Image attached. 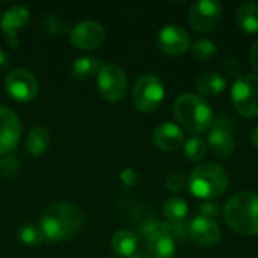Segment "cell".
I'll return each instance as SVG.
<instances>
[{"instance_id": "18", "label": "cell", "mask_w": 258, "mask_h": 258, "mask_svg": "<svg viewBox=\"0 0 258 258\" xmlns=\"http://www.w3.org/2000/svg\"><path fill=\"white\" fill-rule=\"evenodd\" d=\"M195 88L204 97H218L225 91L227 79L218 71H207L197 77Z\"/></svg>"}, {"instance_id": "25", "label": "cell", "mask_w": 258, "mask_h": 258, "mask_svg": "<svg viewBox=\"0 0 258 258\" xmlns=\"http://www.w3.org/2000/svg\"><path fill=\"white\" fill-rule=\"evenodd\" d=\"M192 56L198 62H209L216 57L218 54V47L213 41L210 39H198L192 44L190 47Z\"/></svg>"}, {"instance_id": "6", "label": "cell", "mask_w": 258, "mask_h": 258, "mask_svg": "<svg viewBox=\"0 0 258 258\" xmlns=\"http://www.w3.org/2000/svg\"><path fill=\"white\" fill-rule=\"evenodd\" d=\"M133 103L141 112H154L163 103L165 88L159 77L147 74L138 79L132 92Z\"/></svg>"}, {"instance_id": "17", "label": "cell", "mask_w": 258, "mask_h": 258, "mask_svg": "<svg viewBox=\"0 0 258 258\" xmlns=\"http://www.w3.org/2000/svg\"><path fill=\"white\" fill-rule=\"evenodd\" d=\"M147 258H174L175 240L163 233L159 227L151 236L147 237Z\"/></svg>"}, {"instance_id": "19", "label": "cell", "mask_w": 258, "mask_h": 258, "mask_svg": "<svg viewBox=\"0 0 258 258\" xmlns=\"http://www.w3.org/2000/svg\"><path fill=\"white\" fill-rule=\"evenodd\" d=\"M236 20L239 27L245 33H258V3L257 2H245L240 5L236 14Z\"/></svg>"}, {"instance_id": "3", "label": "cell", "mask_w": 258, "mask_h": 258, "mask_svg": "<svg viewBox=\"0 0 258 258\" xmlns=\"http://www.w3.org/2000/svg\"><path fill=\"white\" fill-rule=\"evenodd\" d=\"M227 225L237 234H258V195L254 192H240L228 200L224 209Z\"/></svg>"}, {"instance_id": "4", "label": "cell", "mask_w": 258, "mask_h": 258, "mask_svg": "<svg viewBox=\"0 0 258 258\" xmlns=\"http://www.w3.org/2000/svg\"><path fill=\"white\" fill-rule=\"evenodd\" d=\"M230 186V175L221 165L203 163L197 166L187 178L190 194L200 200H215L227 192Z\"/></svg>"}, {"instance_id": "12", "label": "cell", "mask_w": 258, "mask_h": 258, "mask_svg": "<svg viewBox=\"0 0 258 258\" xmlns=\"http://www.w3.org/2000/svg\"><path fill=\"white\" fill-rule=\"evenodd\" d=\"M157 45L168 56H181L190 50L192 42L189 33L181 26L168 24L157 33Z\"/></svg>"}, {"instance_id": "10", "label": "cell", "mask_w": 258, "mask_h": 258, "mask_svg": "<svg viewBox=\"0 0 258 258\" xmlns=\"http://www.w3.org/2000/svg\"><path fill=\"white\" fill-rule=\"evenodd\" d=\"M5 88L8 94L20 103H29L35 100L38 94V82L35 76L30 71L23 70V68L12 70L6 76Z\"/></svg>"}, {"instance_id": "2", "label": "cell", "mask_w": 258, "mask_h": 258, "mask_svg": "<svg viewBox=\"0 0 258 258\" xmlns=\"http://www.w3.org/2000/svg\"><path fill=\"white\" fill-rule=\"evenodd\" d=\"M174 116L178 124L194 136L210 130L215 121L210 104L203 97L192 92H184L175 100Z\"/></svg>"}, {"instance_id": "32", "label": "cell", "mask_w": 258, "mask_h": 258, "mask_svg": "<svg viewBox=\"0 0 258 258\" xmlns=\"http://www.w3.org/2000/svg\"><path fill=\"white\" fill-rule=\"evenodd\" d=\"M218 213H219V204H216V203L210 201V203H204L200 206V216L213 219Z\"/></svg>"}, {"instance_id": "14", "label": "cell", "mask_w": 258, "mask_h": 258, "mask_svg": "<svg viewBox=\"0 0 258 258\" xmlns=\"http://www.w3.org/2000/svg\"><path fill=\"white\" fill-rule=\"evenodd\" d=\"M21 124L18 116L8 107L0 106V156L11 153L20 142Z\"/></svg>"}, {"instance_id": "9", "label": "cell", "mask_w": 258, "mask_h": 258, "mask_svg": "<svg viewBox=\"0 0 258 258\" xmlns=\"http://www.w3.org/2000/svg\"><path fill=\"white\" fill-rule=\"evenodd\" d=\"M207 147L219 159H228L236 151V141L233 136V124L227 116H219L213 121L207 136Z\"/></svg>"}, {"instance_id": "26", "label": "cell", "mask_w": 258, "mask_h": 258, "mask_svg": "<svg viewBox=\"0 0 258 258\" xmlns=\"http://www.w3.org/2000/svg\"><path fill=\"white\" fill-rule=\"evenodd\" d=\"M18 239L21 243L24 245H29V246H38L41 245L44 240H45V236L41 230L39 225H32V224H27V225H23L18 231Z\"/></svg>"}, {"instance_id": "30", "label": "cell", "mask_w": 258, "mask_h": 258, "mask_svg": "<svg viewBox=\"0 0 258 258\" xmlns=\"http://www.w3.org/2000/svg\"><path fill=\"white\" fill-rule=\"evenodd\" d=\"M119 180H121V183H122V186H124L125 189H130V187L136 186V183H138V180H139V175H138V172H136L135 169L125 168V169L119 174Z\"/></svg>"}, {"instance_id": "15", "label": "cell", "mask_w": 258, "mask_h": 258, "mask_svg": "<svg viewBox=\"0 0 258 258\" xmlns=\"http://www.w3.org/2000/svg\"><path fill=\"white\" fill-rule=\"evenodd\" d=\"M153 142L154 145L166 153L177 151L184 144V133L183 130L172 122H165L156 127L153 133Z\"/></svg>"}, {"instance_id": "20", "label": "cell", "mask_w": 258, "mask_h": 258, "mask_svg": "<svg viewBox=\"0 0 258 258\" xmlns=\"http://www.w3.org/2000/svg\"><path fill=\"white\" fill-rule=\"evenodd\" d=\"M110 245H112V251L118 257L128 258L138 251V237L132 231L121 230L113 234Z\"/></svg>"}, {"instance_id": "35", "label": "cell", "mask_w": 258, "mask_h": 258, "mask_svg": "<svg viewBox=\"0 0 258 258\" xmlns=\"http://www.w3.org/2000/svg\"><path fill=\"white\" fill-rule=\"evenodd\" d=\"M251 142H252L254 148L258 150V125L252 130V133H251Z\"/></svg>"}, {"instance_id": "27", "label": "cell", "mask_w": 258, "mask_h": 258, "mask_svg": "<svg viewBox=\"0 0 258 258\" xmlns=\"http://www.w3.org/2000/svg\"><path fill=\"white\" fill-rule=\"evenodd\" d=\"M41 27L51 35H63L68 30L67 21L54 14H47L41 18Z\"/></svg>"}, {"instance_id": "31", "label": "cell", "mask_w": 258, "mask_h": 258, "mask_svg": "<svg viewBox=\"0 0 258 258\" xmlns=\"http://www.w3.org/2000/svg\"><path fill=\"white\" fill-rule=\"evenodd\" d=\"M224 71L228 74V76H233V77H240V63L237 59L234 57H228L227 60H224Z\"/></svg>"}, {"instance_id": "11", "label": "cell", "mask_w": 258, "mask_h": 258, "mask_svg": "<svg viewBox=\"0 0 258 258\" xmlns=\"http://www.w3.org/2000/svg\"><path fill=\"white\" fill-rule=\"evenodd\" d=\"M106 38L104 27L98 21H80L70 32V42L79 50H95Z\"/></svg>"}, {"instance_id": "22", "label": "cell", "mask_w": 258, "mask_h": 258, "mask_svg": "<svg viewBox=\"0 0 258 258\" xmlns=\"http://www.w3.org/2000/svg\"><path fill=\"white\" fill-rule=\"evenodd\" d=\"M26 145H27V151L32 156H35V157L42 156L47 151L48 145H50V133H48V130L44 128V127H33L27 135Z\"/></svg>"}, {"instance_id": "34", "label": "cell", "mask_w": 258, "mask_h": 258, "mask_svg": "<svg viewBox=\"0 0 258 258\" xmlns=\"http://www.w3.org/2000/svg\"><path fill=\"white\" fill-rule=\"evenodd\" d=\"M8 63H9V57H8V54L0 48V70L6 68V67H8Z\"/></svg>"}, {"instance_id": "7", "label": "cell", "mask_w": 258, "mask_h": 258, "mask_svg": "<svg viewBox=\"0 0 258 258\" xmlns=\"http://www.w3.org/2000/svg\"><path fill=\"white\" fill-rule=\"evenodd\" d=\"M128 86V79L122 68L116 65H103L97 74V88L103 100L118 103L124 98Z\"/></svg>"}, {"instance_id": "21", "label": "cell", "mask_w": 258, "mask_h": 258, "mask_svg": "<svg viewBox=\"0 0 258 258\" xmlns=\"http://www.w3.org/2000/svg\"><path fill=\"white\" fill-rule=\"evenodd\" d=\"M103 68V63L100 59L97 57H91V56H85V57H79L70 68V74L74 80H86L95 74L100 73V70Z\"/></svg>"}, {"instance_id": "16", "label": "cell", "mask_w": 258, "mask_h": 258, "mask_svg": "<svg viewBox=\"0 0 258 258\" xmlns=\"http://www.w3.org/2000/svg\"><path fill=\"white\" fill-rule=\"evenodd\" d=\"M30 12L27 8L17 5L9 8L2 17V29L6 33L8 39H18V32L29 23Z\"/></svg>"}, {"instance_id": "8", "label": "cell", "mask_w": 258, "mask_h": 258, "mask_svg": "<svg viewBox=\"0 0 258 258\" xmlns=\"http://www.w3.org/2000/svg\"><path fill=\"white\" fill-rule=\"evenodd\" d=\"M224 17V6L218 0H198L189 9V23L195 32L215 30Z\"/></svg>"}, {"instance_id": "36", "label": "cell", "mask_w": 258, "mask_h": 258, "mask_svg": "<svg viewBox=\"0 0 258 258\" xmlns=\"http://www.w3.org/2000/svg\"><path fill=\"white\" fill-rule=\"evenodd\" d=\"M128 258H147V254H144L142 251H136L133 255H130Z\"/></svg>"}, {"instance_id": "13", "label": "cell", "mask_w": 258, "mask_h": 258, "mask_svg": "<svg viewBox=\"0 0 258 258\" xmlns=\"http://www.w3.org/2000/svg\"><path fill=\"white\" fill-rule=\"evenodd\" d=\"M187 236L189 239L200 245V246H215L221 240V228L215 219L197 216L187 225Z\"/></svg>"}, {"instance_id": "5", "label": "cell", "mask_w": 258, "mask_h": 258, "mask_svg": "<svg viewBox=\"0 0 258 258\" xmlns=\"http://www.w3.org/2000/svg\"><path fill=\"white\" fill-rule=\"evenodd\" d=\"M231 98L236 110L245 118L258 116V76H240L231 88Z\"/></svg>"}, {"instance_id": "24", "label": "cell", "mask_w": 258, "mask_h": 258, "mask_svg": "<svg viewBox=\"0 0 258 258\" xmlns=\"http://www.w3.org/2000/svg\"><path fill=\"white\" fill-rule=\"evenodd\" d=\"M207 150H209L207 142L200 136H192L187 141H184V144H183V153L189 162L203 160L207 154Z\"/></svg>"}, {"instance_id": "28", "label": "cell", "mask_w": 258, "mask_h": 258, "mask_svg": "<svg viewBox=\"0 0 258 258\" xmlns=\"http://www.w3.org/2000/svg\"><path fill=\"white\" fill-rule=\"evenodd\" d=\"M20 159L15 157V156H3L0 157V175L5 177V178H12L18 174L20 171Z\"/></svg>"}, {"instance_id": "33", "label": "cell", "mask_w": 258, "mask_h": 258, "mask_svg": "<svg viewBox=\"0 0 258 258\" xmlns=\"http://www.w3.org/2000/svg\"><path fill=\"white\" fill-rule=\"evenodd\" d=\"M249 60H251L252 68L258 73V39L255 41V44L252 45L251 51H249Z\"/></svg>"}, {"instance_id": "1", "label": "cell", "mask_w": 258, "mask_h": 258, "mask_svg": "<svg viewBox=\"0 0 258 258\" xmlns=\"http://www.w3.org/2000/svg\"><path fill=\"white\" fill-rule=\"evenodd\" d=\"M83 222L82 212L68 203L51 204L42 215L39 227L45 236V240L59 242L74 236Z\"/></svg>"}, {"instance_id": "29", "label": "cell", "mask_w": 258, "mask_h": 258, "mask_svg": "<svg viewBox=\"0 0 258 258\" xmlns=\"http://www.w3.org/2000/svg\"><path fill=\"white\" fill-rule=\"evenodd\" d=\"M165 184H166L168 190H171L174 194H178V192H183L187 187V178L180 175V174H171L166 178Z\"/></svg>"}, {"instance_id": "23", "label": "cell", "mask_w": 258, "mask_h": 258, "mask_svg": "<svg viewBox=\"0 0 258 258\" xmlns=\"http://www.w3.org/2000/svg\"><path fill=\"white\" fill-rule=\"evenodd\" d=\"M163 213H165V218L168 219V222L181 224L189 215V207L183 198L171 197L163 204Z\"/></svg>"}]
</instances>
